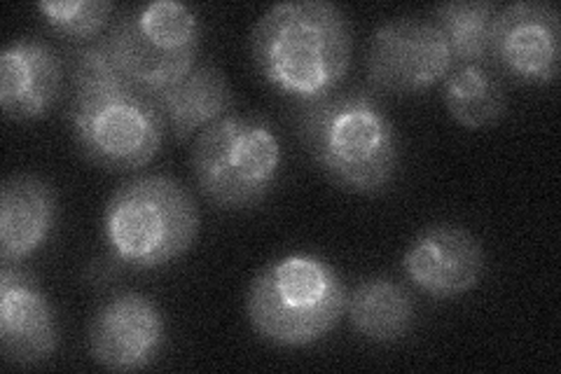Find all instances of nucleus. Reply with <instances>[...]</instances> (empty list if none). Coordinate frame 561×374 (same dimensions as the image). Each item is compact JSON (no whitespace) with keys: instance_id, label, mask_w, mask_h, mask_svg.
<instances>
[{"instance_id":"nucleus-16","label":"nucleus","mask_w":561,"mask_h":374,"mask_svg":"<svg viewBox=\"0 0 561 374\" xmlns=\"http://www.w3.org/2000/svg\"><path fill=\"white\" fill-rule=\"evenodd\" d=\"M348 324L365 340L375 344H396L412 332L416 305L405 286L373 276L360 281L346 297Z\"/></svg>"},{"instance_id":"nucleus-18","label":"nucleus","mask_w":561,"mask_h":374,"mask_svg":"<svg viewBox=\"0 0 561 374\" xmlns=\"http://www.w3.org/2000/svg\"><path fill=\"white\" fill-rule=\"evenodd\" d=\"M496 14L499 5L491 0H459V3H445L435 10L433 22L447 38L456 66L484 64Z\"/></svg>"},{"instance_id":"nucleus-1","label":"nucleus","mask_w":561,"mask_h":374,"mask_svg":"<svg viewBox=\"0 0 561 374\" xmlns=\"http://www.w3.org/2000/svg\"><path fill=\"white\" fill-rule=\"evenodd\" d=\"M351 24L328 0L272 5L251 33L257 73L274 89L305 103L330 97L351 68Z\"/></svg>"},{"instance_id":"nucleus-7","label":"nucleus","mask_w":561,"mask_h":374,"mask_svg":"<svg viewBox=\"0 0 561 374\" xmlns=\"http://www.w3.org/2000/svg\"><path fill=\"white\" fill-rule=\"evenodd\" d=\"M105 41L122 76L154 97L197 66L202 26L190 5L154 0L122 14Z\"/></svg>"},{"instance_id":"nucleus-5","label":"nucleus","mask_w":561,"mask_h":374,"mask_svg":"<svg viewBox=\"0 0 561 374\" xmlns=\"http://www.w3.org/2000/svg\"><path fill=\"white\" fill-rule=\"evenodd\" d=\"M68 127L105 171H138L160 155L167 122L150 94L127 78L68 92Z\"/></svg>"},{"instance_id":"nucleus-13","label":"nucleus","mask_w":561,"mask_h":374,"mask_svg":"<svg viewBox=\"0 0 561 374\" xmlns=\"http://www.w3.org/2000/svg\"><path fill=\"white\" fill-rule=\"evenodd\" d=\"M64 70L59 57L41 41L16 38L0 55V105L8 120L45 117L61 97Z\"/></svg>"},{"instance_id":"nucleus-10","label":"nucleus","mask_w":561,"mask_h":374,"mask_svg":"<svg viewBox=\"0 0 561 374\" xmlns=\"http://www.w3.org/2000/svg\"><path fill=\"white\" fill-rule=\"evenodd\" d=\"M87 347L94 363L111 372L146 370L167 347L164 316L148 295L119 293L94 314Z\"/></svg>"},{"instance_id":"nucleus-15","label":"nucleus","mask_w":561,"mask_h":374,"mask_svg":"<svg viewBox=\"0 0 561 374\" xmlns=\"http://www.w3.org/2000/svg\"><path fill=\"white\" fill-rule=\"evenodd\" d=\"M152 99L175 140H187L234 109L230 82L220 68L210 64H197L187 76L164 87Z\"/></svg>"},{"instance_id":"nucleus-2","label":"nucleus","mask_w":561,"mask_h":374,"mask_svg":"<svg viewBox=\"0 0 561 374\" xmlns=\"http://www.w3.org/2000/svg\"><path fill=\"white\" fill-rule=\"evenodd\" d=\"M297 134L313 162L351 194H379L393 183L400 144L391 117L365 92L305 103Z\"/></svg>"},{"instance_id":"nucleus-17","label":"nucleus","mask_w":561,"mask_h":374,"mask_svg":"<svg viewBox=\"0 0 561 374\" xmlns=\"http://www.w3.org/2000/svg\"><path fill=\"white\" fill-rule=\"evenodd\" d=\"M443 101L449 115L466 129L496 124L507 111L501 76L486 64H459L443 80Z\"/></svg>"},{"instance_id":"nucleus-3","label":"nucleus","mask_w":561,"mask_h":374,"mask_svg":"<svg viewBox=\"0 0 561 374\" xmlns=\"http://www.w3.org/2000/svg\"><path fill=\"white\" fill-rule=\"evenodd\" d=\"M346 286L313 253H290L262 267L245 295V314L262 340L302 349L321 342L346 314Z\"/></svg>"},{"instance_id":"nucleus-12","label":"nucleus","mask_w":561,"mask_h":374,"mask_svg":"<svg viewBox=\"0 0 561 374\" xmlns=\"http://www.w3.org/2000/svg\"><path fill=\"white\" fill-rule=\"evenodd\" d=\"M59 347L55 309L33 276L12 264L0 272V349L12 365L49 361Z\"/></svg>"},{"instance_id":"nucleus-8","label":"nucleus","mask_w":561,"mask_h":374,"mask_svg":"<svg viewBox=\"0 0 561 374\" xmlns=\"http://www.w3.org/2000/svg\"><path fill=\"white\" fill-rule=\"evenodd\" d=\"M440 26L424 16H398L377 26L367 49V78L383 94H419L454 68Z\"/></svg>"},{"instance_id":"nucleus-19","label":"nucleus","mask_w":561,"mask_h":374,"mask_svg":"<svg viewBox=\"0 0 561 374\" xmlns=\"http://www.w3.org/2000/svg\"><path fill=\"white\" fill-rule=\"evenodd\" d=\"M47 24L70 41L90 43L108 26L113 3L108 0H47L38 3Z\"/></svg>"},{"instance_id":"nucleus-14","label":"nucleus","mask_w":561,"mask_h":374,"mask_svg":"<svg viewBox=\"0 0 561 374\" xmlns=\"http://www.w3.org/2000/svg\"><path fill=\"white\" fill-rule=\"evenodd\" d=\"M57 194L43 178L14 173L0 190V260L14 264L41 251L55 229Z\"/></svg>"},{"instance_id":"nucleus-6","label":"nucleus","mask_w":561,"mask_h":374,"mask_svg":"<svg viewBox=\"0 0 561 374\" xmlns=\"http://www.w3.org/2000/svg\"><path fill=\"white\" fill-rule=\"evenodd\" d=\"M284 150L272 124L255 115H225L199 132L192 173L204 197L225 211H249L274 192Z\"/></svg>"},{"instance_id":"nucleus-4","label":"nucleus","mask_w":561,"mask_h":374,"mask_svg":"<svg viewBox=\"0 0 561 374\" xmlns=\"http://www.w3.org/2000/svg\"><path fill=\"white\" fill-rule=\"evenodd\" d=\"M103 235L115 260L157 270L195 246L199 208L175 178L140 175L122 183L105 204Z\"/></svg>"},{"instance_id":"nucleus-11","label":"nucleus","mask_w":561,"mask_h":374,"mask_svg":"<svg viewBox=\"0 0 561 374\" xmlns=\"http://www.w3.org/2000/svg\"><path fill=\"white\" fill-rule=\"evenodd\" d=\"M402 270L433 299H454L480 286L486 253L466 227L440 223L421 231L402 256Z\"/></svg>"},{"instance_id":"nucleus-9","label":"nucleus","mask_w":561,"mask_h":374,"mask_svg":"<svg viewBox=\"0 0 561 374\" xmlns=\"http://www.w3.org/2000/svg\"><path fill=\"white\" fill-rule=\"evenodd\" d=\"M489 57L524 84L546 87L559 76L561 20L554 5L519 0L499 10L491 29Z\"/></svg>"}]
</instances>
